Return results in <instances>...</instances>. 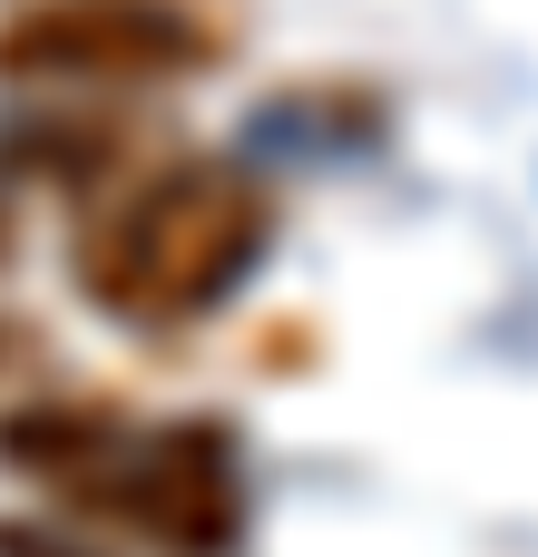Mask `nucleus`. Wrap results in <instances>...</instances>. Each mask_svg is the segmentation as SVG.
Masks as SVG:
<instances>
[{"instance_id": "obj_2", "label": "nucleus", "mask_w": 538, "mask_h": 557, "mask_svg": "<svg viewBox=\"0 0 538 557\" xmlns=\"http://www.w3.org/2000/svg\"><path fill=\"white\" fill-rule=\"evenodd\" d=\"M235 49L206 0H20L0 10V88L29 98H118L186 88Z\"/></svg>"}, {"instance_id": "obj_8", "label": "nucleus", "mask_w": 538, "mask_h": 557, "mask_svg": "<svg viewBox=\"0 0 538 557\" xmlns=\"http://www.w3.org/2000/svg\"><path fill=\"white\" fill-rule=\"evenodd\" d=\"M20 255V215H10V196H0V264Z\"/></svg>"}, {"instance_id": "obj_4", "label": "nucleus", "mask_w": 538, "mask_h": 557, "mask_svg": "<svg viewBox=\"0 0 538 557\" xmlns=\"http://www.w3.org/2000/svg\"><path fill=\"white\" fill-rule=\"evenodd\" d=\"M127 421H137V411H127L118 392H20V401L0 411V460H10L20 480H39V490H69Z\"/></svg>"}, {"instance_id": "obj_1", "label": "nucleus", "mask_w": 538, "mask_h": 557, "mask_svg": "<svg viewBox=\"0 0 538 557\" xmlns=\"http://www.w3.org/2000/svg\"><path fill=\"white\" fill-rule=\"evenodd\" d=\"M274 255V186L235 157H147L69 235V284L127 333H196Z\"/></svg>"}, {"instance_id": "obj_3", "label": "nucleus", "mask_w": 538, "mask_h": 557, "mask_svg": "<svg viewBox=\"0 0 538 557\" xmlns=\"http://www.w3.org/2000/svg\"><path fill=\"white\" fill-rule=\"evenodd\" d=\"M78 519L137 539L167 557H235L245 548V450L225 421L186 411V421H127L69 490Z\"/></svg>"}, {"instance_id": "obj_5", "label": "nucleus", "mask_w": 538, "mask_h": 557, "mask_svg": "<svg viewBox=\"0 0 538 557\" xmlns=\"http://www.w3.org/2000/svg\"><path fill=\"white\" fill-rule=\"evenodd\" d=\"M137 137L118 127V117H29V127H10V157L0 166H29V176H49V186H118L127 166H147V157H127Z\"/></svg>"}, {"instance_id": "obj_7", "label": "nucleus", "mask_w": 538, "mask_h": 557, "mask_svg": "<svg viewBox=\"0 0 538 557\" xmlns=\"http://www.w3.org/2000/svg\"><path fill=\"white\" fill-rule=\"evenodd\" d=\"M29 362H39V333H29L20 313H0V392H10V382H20Z\"/></svg>"}, {"instance_id": "obj_6", "label": "nucleus", "mask_w": 538, "mask_h": 557, "mask_svg": "<svg viewBox=\"0 0 538 557\" xmlns=\"http://www.w3.org/2000/svg\"><path fill=\"white\" fill-rule=\"evenodd\" d=\"M0 557H98V548H78V539L49 529V519H0Z\"/></svg>"}]
</instances>
